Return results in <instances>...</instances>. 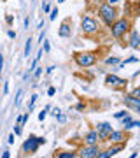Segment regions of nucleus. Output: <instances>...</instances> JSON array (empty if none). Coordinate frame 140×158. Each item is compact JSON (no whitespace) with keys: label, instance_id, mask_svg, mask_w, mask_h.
<instances>
[{"label":"nucleus","instance_id":"obj_18","mask_svg":"<svg viewBox=\"0 0 140 158\" xmlns=\"http://www.w3.org/2000/svg\"><path fill=\"white\" fill-rule=\"evenodd\" d=\"M119 63H121V58H119V56H109V58H105V65L116 67V65H119Z\"/></svg>","mask_w":140,"mask_h":158},{"label":"nucleus","instance_id":"obj_30","mask_svg":"<svg viewBox=\"0 0 140 158\" xmlns=\"http://www.w3.org/2000/svg\"><path fill=\"white\" fill-rule=\"evenodd\" d=\"M42 11H44L46 14H49V12H51V6H49V2H44V4H42Z\"/></svg>","mask_w":140,"mask_h":158},{"label":"nucleus","instance_id":"obj_25","mask_svg":"<svg viewBox=\"0 0 140 158\" xmlns=\"http://www.w3.org/2000/svg\"><path fill=\"white\" fill-rule=\"evenodd\" d=\"M21 95H23V90H18V93H16V98H14V106H19V102H21Z\"/></svg>","mask_w":140,"mask_h":158},{"label":"nucleus","instance_id":"obj_46","mask_svg":"<svg viewBox=\"0 0 140 158\" xmlns=\"http://www.w3.org/2000/svg\"><path fill=\"white\" fill-rule=\"evenodd\" d=\"M39 30H44V19H40L39 21Z\"/></svg>","mask_w":140,"mask_h":158},{"label":"nucleus","instance_id":"obj_4","mask_svg":"<svg viewBox=\"0 0 140 158\" xmlns=\"http://www.w3.org/2000/svg\"><path fill=\"white\" fill-rule=\"evenodd\" d=\"M81 30L84 35H95L98 32V21L93 16H82L81 18Z\"/></svg>","mask_w":140,"mask_h":158},{"label":"nucleus","instance_id":"obj_52","mask_svg":"<svg viewBox=\"0 0 140 158\" xmlns=\"http://www.w3.org/2000/svg\"><path fill=\"white\" fill-rule=\"evenodd\" d=\"M4 2H7V0H4Z\"/></svg>","mask_w":140,"mask_h":158},{"label":"nucleus","instance_id":"obj_34","mask_svg":"<svg viewBox=\"0 0 140 158\" xmlns=\"http://www.w3.org/2000/svg\"><path fill=\"white\" fill-rule=\"evenodd\" d=\"M46 116H47V111H46V109H42V111L39 113V121H44Z\"/></svg>","mask_w":140,"mask_h":158},{"label":"nucleus","instance_id":"obj_13","mask_svg":"<svg viewBox=\"0 0 140 158\" xmlns=\"http://www.w3.org/2000/svg\"><path fill=\"white\" fill-rule=\"evenodd\" d=\"M84 144H100V137H98V132L95 128L88 130L86 134H84Z\"/></svg>","mask_w":140,"mask_h":158},{"label":"nucleus","instance_id":"obj_47","mask_svg":"<svg viewBox=\"0 0 140 158\" xmlns=\"http://www.w3.org/2000/svg\"><path fill=\"white\" fill-rule=\"evenodd\" d=\"M53 70H54V67L51 65V67H47V69H46V74H51V72H53Z\"/></svg>","mask_w":140,"mask_h":158},{"label":"nucleus","instance_id":"obj_31","mask_svg":"<svg viewBox=\"0 0 140 158\" xmlns=\"http://www.w3.org/2000/svg\"><path fill=\"white\" fill-rule=\"evenodd\" d=\"M28 118H30V113H25V114H23V118H21V127H25V125L28 123Z\"/></svg>","mask_w":140,"mask_h":158},{"label":"nucleus","instance_id":"obj_3","mask_svg":"<svg viewBox=\"0 0 140 158\" xmlns=\"http://www.w3.org/2000/svg\"><path fill=\"white\" fill-rule=\"evenodd\" d=\"M74 62L77 63L81 69H90L98 62V56H96V53H93V51H81V53H75L74 55Z\"/></svg>","mask_w":140,"mask_h":158},{"label":"nucleus","instance_id":"obj_50","mask_svg":"<svg viewBox=\"0 0 140 158\" xmlns=\"http://www.w3.org/2000/svg\"><path fill=\"white\" fill-rule=\"evenodd\" d=\"M63 2H65V0H58V4H63Z\"/></svg>","mask_w":140,"mask_h":158},{"label":"nucleus","instance_id":"obj_12","mask_svg":"<svg viewBox=\"0 0 140 158\" xmlns=\"http://www.w3.org/2000/svg\"><path fill=\"white\" fill-rule=\"evenodd\" d=\"M140 46V32L138 30L131 28L128 34V48H131V49H138Z\"/></svg>","mask_w":140,"mask_h":158},{"label":"nucleus","instance_id":"obj_41","mask_svg":"<svg viewBox=\"0 0 140 158\" xmlns=\"http://www.w3.org/2000/svg\"><path fill=\"white\" fill-rule=\"evenodd\" d=\"M75 109H77V111H84V109H86V106H84L82 102H79L77 106H75Z\"/></svg>","mask_w":140,"mask_h":158},{"label":"nucleus","instance_id":"obj_21","mask_svg":"<svg viewBox=\"0 0 140 158\" xmlns=\"http://www.w3.org/2000/svg\"><path fill=\"white\" fill-rule=\"evenodd\" d=\"M37 98H39V95H37V93H34V95H32V98H30V104H28V111H34Z\"/></svg>","mask_w":140,"mask_h":158},{"label":"nucleus","instance_id":"obj_29","mask_svg":"<svg viewBox=\"0 0 140 158\" xmlns=\"http://www.w3.org/2000/svg\"><path fill=\"white\" fill-rule=\"evenodd\" d=\"M42 70H44L42 67H35L34 69V77H40V76H42Z\"/></svg>","mask_w":140,"mask_h":158},{"label":"nucleus","instance_id":"obj_9","mask_svg":"<svg viewBox=\"0 0 140 158\" xmlns=\"http://www.w3.org/2000/svg\"><path fill=\"white\" fill-rule=\"evenodd\" d=\"M128 141V134L126 130H112L110 135L107 137V142L109 144H121V142Z\"/></svg>","mask_w":140,"mask_h":158},{"label":"nucleus","instance_id":"obj_16","mask_svg":"<svg viewBox=\"0 0 140 158\" xmlns=\"http://www.w3.org/2000/svg\"><path fill=\"white\" fill-rule=\"evenodd\" d=\"M138 60H140L138 56H130V58H126V60H121V63H119V65H116V69L126 67V65H130V63H137Z\"/></svg>","mask_w":140,"mask_h":158},{"label":"nucleus","instance_id":"obj_27","mask_svg":"<svg viewBox=\"0 0 140 158\" xmlns=\"http://www.w3.org/2000/svg\"><path fill=\"white\" fill-rule=\"evenodd\" d=\"M130 95H131V97H135V98H140V86L133 88V90L130 91Z\"/></svg>","mask_w":140,"mask_h":158},{"label":"nucleus","instance_id":"obj_11","mask_svg":"<svg viewBox=\"0 0 140 158\" xmlns=\"http://www.w3.org/2000/svg\"><path fill=\"white\" fill-rule=\"evenodd\" d=\"M58 35H60L62 39H70V37H72V23H70V19H65V21L60 25Z\"/></svg>","mask_w":140,"mask_h":158},{"label":"nucleus","instance_id":"obj_19","mask_svg":"<svg viewBox=\"0 0 140 158\" xmlns=\"http://www.w3.org/2000/svg\"><path fill=\"white\" fill-rule=\"evenodd\" d=\"M30 53H32V39H28L26 44H25V53H23V55H25V58L30 56Z\"/></svg>","mask_w":140,"mask_h":158},{"label":"nucleus","instance_id":"obj_39","mask_svg":"<svg viewBox=\"0 0 140 158\" xmlns=\"http://www.w3.org/2000/svg\"><path fill=\"white\" fill-rule=\"evenodd\" d=\"M2 70H4V55L0 53V74H2Z\"/></svg>","mask_w":140,"mask_h":158},{"label":"nucleus","instance_id":"obj_37","mask_svg":"<svg viewBox=\"0 0 140 158\" xmlns=\"http://www.w3.org/2000/svg\"><path fill=\"white\" fill-rule=\"evenodd\" d=\"M51 111H53V113H51V114H53L54 118H56V116H58V114H60V113H62V111H60V107H51Z\"/></svg>","mask_w":140,"mask_h":158},{"label":"nucleus","instance_id":"obj_36","mask_svg":"<svg viewBox=\"0 0 140 158\" xmlns=\"http://www.w3.org/2000/svg\"><path fill=\"white\" fill-rule=\"evenodd\" d=\"M47 95H49V97H54L56 95V88H54V86H49V88H47Z\"/></svg>","mask_w":140,"mask_h":158},{"label":"nucleus","instance_id":"obj_24","mask_svg":"<svg viewBox=\"0 0 140 158\" xmlns=\"http://www.w3.org/2000/svg\"><path fill=\"white\" fill-rule=\"evenodd\" d=\"M96 158H112V156L109 155V151H107V149H100V153L96 155Z\"/></svg>","mask_w":140,"mask_h":158},{"label":"nucleus","instance_id":"obj_8","mask_svg":"<svg viewBox=\"0 0 140 158\" xmlns=\"http://www.w3.org/2000/svg\"><path fill=\"white\" fill-rule=\"evenodd\" d=\"M96 132H98V137H100V144L102 142H107V137L110 135V132L114 128H112V123H109V121H102V123H96Z\"/></svg>","mask_w":140,"mask_h":158},{"label":"nucleus","instance_id":"obj_33","mask_svg":"<svg viewBox=\"0 0 140 158\" xmlns=\"http://www.w3.org/2000/svg\"><path fill=\"white\" fill-rule=\"evenodd\" d=\"M56 119H58V123H65V121H67V116H65V114H58V116H56Z\"/></svg>","mask_w":140,"mask_h":158},{"label":"nucleus","instance_id":"obj_32","mask_svg":"<svg viewBox=\"0 0 140 158\" xmlns=\"http://www.w3.org/2000/svg\"><path fill=\"white\" fill-rule=\"evenodd\" d=\"M7 37H9V39H12V40H14V39H16V37H18V35H16V32H14V30H12V28H9V30H7Z\"/></svg>","mask_w":140,"mask_h":158},{"label":"nucleus","instance_id":"obj_22","mask_svg":"<svg viewBox=\"0 0 140 158\" xmlns=\"http://www.w3.org/2000/svg\"><path fill=\"white\" fill-rule=\"evenodd\" d=\"M42 51H44V53H49L51 51V44H49V40L47 39L42 40Z\"/></svg>","mask_w":140,"mask_h":158},{"label":"nucleus","instance_id":"obj_38","mask_svg":"<svg viewBox=\"0 0 140 158\" xmlns=\"http://www.w3.org/2000/svg\"><path fill=\"white\" fill-rule=\"evenodd\" d=\"M46 142H47V141H46L44 137H37V144H39V146H44Z\"/></svg>","mask_w":140,"mask_h":158},{"label":"nucleus","instance_id":"obj_42","mask_svg":"<svg viewBox=\"0 0 140 158\" xmlns=\"http://www.w3.org/2000/svg\"><path fill=\"white\" fill-rule=\"evenodd\" d=\"M14 134H11V135H9V139H7V144H14Z\"/></svg>","mask_w":140,"mask_h":158},{"label":"nucleus","instance_id":"obj_10","mask_svg":"<svg viewBox=\"0 0 140 158\" xmlns=\"http://www.w3.org/2000/svg\"><path fill=\"white\" fill-rule=\"evenodd\" d=\"M123 102L126 104V107H130L133 113L140 114V98H135V97H131L130 93H126V95L123 97Z\"/></svg>","mask_w":140,"mask_h":158},{"label":"nucleus","instance_id":"obj_43","mask_svg":"<svg viewBox=\"0 0 140 158\" xmlns=\"http://www.w3.org/2000/svg\"><path fill=\"white\" fill-rule=\"evenodd\" d=\"M28 27H30V18H25V30H28Z\"/></svg>","mask_w":140,"mask_h":158},{"label":"nucleus","instance_id":"obj_40","mask_svg":"<svg viewBox=\"0 0 140 158\" xmlns=\"http://www.w3.org/2000/svg\"><path fill=\"white\" fill-rule=\"evenodd\" d=\"M7 93H9V81L4 83V95H7Z\"/></svg>","mask_w":140,"mask_h":158},{"label":"nucleus","instance_id":"obj_20","mask_svg":"<svg viewBox=\"0 0 140 158\" xmlns=\"http://www.w3.org/2000/svg\"><path fill=\"white\" fill-rule=\"evenodd\" d=\"M58 14H60V9H58V7H53V9H51V12H49V21H54L56 19V16H58Z\"/></svg>","mask_w":140,"mask_h":158},{"label":"nucleus","instance_id":"obj_44","mask_svg":"<svg viewBox=\"0 0 140 158\" xmlns=\"http://www.w3.org/2000/svg\"><path fill=\"white\" fill-rule=\"evenodd\" d=\"M0 158H11V151H4Z\"/></svg>","mask_w":140,"mask_h":158},{"label":"nucleus","instance_id":"obj_17","mask_svg":"<svg viewBox=\"0 0 140 158\" xmlns=\"http://www.w3.org/2000/svg\"><path fill=\"white\" fill-rule=\"evenodd\" d=\"M56 158H77V151H58Z\"/></svg>","mask_w":140,"mask_h":158},{"label":"nucleus","instance_id":"obj_45","mask_svg":"<svg viewBox=\"0 0 140 158\" xmlns=\"http://www.w3.org/2000/svg\"><path fill=\"white\" fill-rule=\"evenodd\" d=\"M133 128H140V121L138 119H133Z\"/></svg>","mask_w":140,"mask_h":158},{"label":"nucleus","instance_id":"obj_48","mask_svg":"<svg viewBox=\"0 0 140 158\" xmlns=\"http://www.w3.org/2000/svg\"><path fill=\"white\" fill-rule=\"evenodd\" d=\"M137 156H138V153H131V155H130L128 158H137Z\"/></svg>","mask_w":140,"mask_h":158},{"label":"nucleus","instance_id":"obj_28","mask_svg":"<svg viewBox=\"0 0 140 158\" xmlns=\"http://www.w3.org/2000/svg\"><path fill=\"white\" fill-rule=\"evenodd\" d=\"M6 23L9 27H12V25H14V16H12V14H6Z\"/></svg>","mask_w":140,"mask_h":158},{"label":"nucleus","instance_id":"obj_14","mask_svg":"<svg viewBox=\"0 0 140 158\" xmlns=\"http://www.w3.org/2000/svg\"><path fill=\"white\" fill-rule=\"evenodd\" d=\"M124 148H126V142H121V144H110V146L107 148V151H109L110 156H116V155H119V153L123 151Z\"/></svg>","mask_w":140,"mask_h":158},{"label":"nucleus","instance_id":"obj_23","mask_svg":"<svg viewBox=\"0 0 140 158\" xmlns=\"http://www.w3.org/2000/svg\"><path fill=\"white\" fill-rule=\"evenodd\" d=\"M12 134H14V135H16V137H19V135H21V134H23V127H21V125H14V132H12Z\"/></svg>","mask_w":140,"mask_h":158},{"label":"nucleus","instance_id":"obj_1","mask_svg":"<svg viewBox=\"0 0 140 158\" xmlns=\"http://www.w3.org/2000/svg\"><path fill=\"white\" fill-rule=\"evenodd\" d=\"M109 28H110V34H112L114 39L121 40L130 34V30H131V21H130L128 18H118Z\"/></svg>","mask_w":140,"mask_h":158},{"label":"nucleus","instance_id":"obj_26","mask_svg":"<svg viewBox=\"0 0 140 158\" xmlns=\"http://www.w3.org/2000/svg\"><path fill=\"white\" fill-rule=\"evenodd\" d=\"M126 114H130L128 111H118V113H114V118H116V119H121V118H124Z\"/></svg>","mask_w":140,"mask_h":158},{"label":"nucleus","instance_id":"obj_35","mask_svg":"<svg viewBox=\"0 0 140 158\" xmlns=\"http://www.w3.org/2000/svg\"><path fill=\"white\" fill-rule=\"evenodd\" d=\"M105 4H109V6L116 7L118 4H121V0H105Z\"/></svg>","mask_w":140,"mask_h":158},{"label":"nucleus","instance_id":"obj_49","mask_svg":"<svg viewBox=\"0 0 140 158\" xmlns=\"http://www.w3.org/2000/svg\"><path fill=\"white\" fill-rule=\"evenodd\" d=\"M93 2H96V4H103L105 0H93Z\"/></svg>","mask_w":140,"mask_h":158},{"label":"nucleus","instance_id":"obj_7","mask_svg":"<svg viewBox=\"0 0 140 158\" xmlns=\"http://www.w3.org/2000/svg\"><path fill=\"white\" fill-rule=\"evenodd\" d=\"M39 144H37V137L35 135H28V139L23 142L21 146V153L23 155H35V153L39 151Z\"/></svg>","mask_w":140,"mask_h":158},{"label":"nucleus","instance_id":"obj_51","mask_svg":"<svg viewBox=\"0 0 140 158\" xmlns=\"http://www.w3.org/2000/svg\"><path fill=\"white\" fill-rule=\"evenodd\" d=\"M88 2H93V0H88Z\"/></svg>","mask_w":140,"mask_h":158},{"label":"nucleus","instance_id":"obj_6","mask_svg":"<svg viewBox=\"0 0 140 158\" xmlns=\"http://www.w3.org/2000/svg\"><path fill=\"white\" fill-rule=\"evenodd\" d=\"M100 149V144H84L82 148H79L77 158H96Z\"/></svg>","mask_w":140,"mask_h":158},{"label":"nucleus","instance_id":"obj_2","mask_svg":"<svg viewBox=\"0 0 140 158\" xmlns=\"http://www.w3.org/2000/svg\"><path fill=\"white\" fill-rule=\"evenodd\" d=\"M98 16H100V19L103 21V25L109 28L112 23L118 19V9L103 2V4H100V7H98Z\"/></svg>","mask_w":140,"mask_h":158},{"label":"nucleus","instance_id":"obj_53","mask_svg":"<svg viewBox=\"0 0 140 158\" xmlns=\"http://www.w3.org/2000/svg\"><path fill=\"white\" fill-rule=\"evenodd\" d=\"M138 49H140V46H138Z\"/></svg>","mask_w":140,"mask_h":158},{"label":"nucleus","instance_id":"obj_5","mask_svg":"<svg viewBox=\"0 0 140 158\" xmlns=\"http://www.w3.org/2000/svg\"><path fill=\"white\" fill-rule=\"evenodd\" d=\"M105 85L112 90H124L128 86V79H123L116 74H107L105 76Z\"/></svg>","mask_w":140,"mask_h":158},{"label":"nucleus","instance_id":"obj_15","mask_svg":"<svg viewBox=\"0 0 140 158\" xmlns=\"http://www.w3.org/2000/svg\"><path fill=\"white\" fill-rule=\"evenodd\" d=\"M119 121H121L123 130H126V132L133 128V118H131V114H126V116H124V118H121Z\"/></svg>","mask_w":140,"mask_h":158}]
</instances>
